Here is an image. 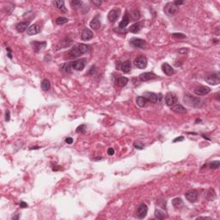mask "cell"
<instances>
[{"instance_id": "1", "label": "cell", "mask_w": 220, "mask_h": 220, "mask_svg": "<svg viewBox=\"0 0 220 220\" xmlns=\"http://www.w3.org/2000/svg\"><path fill=\"white\" fill-rule=\"evenodd\" d=\"M90 51V46L89 45L78 43L76 44L67 53L65 59H74L81 56L82 54L87 53Z\"/></svg>"}, {"instance_id": "2", "label": "cell", "mask_w": 220, "mask_h": 220, "mask_svg": "<svg viewBox=\"0 0 220 220\" xmlns=\"http://www.w3.org/2000/svg\"><path fill=\"white\" fill-rule=\"evenodd\" d=\"M205 80L211 85H217L219 84L220 82V75L219 72H213L209 74L208 76H206V78H205Z\"/></svg>"}, {"instance_id": "3", "label": "cell", "mask_w": 220, "mask_h": 220, "mask_svg": "<svg viewBox=\"0 0 220 220\" xmlns=\"http://www.w3.org/2000/svg\"><path fill=\"white\" fill-rule=\"evenodd\" d=\"M179 8L178 6L176 5L174 3H168L165 6H164V12L165 14H167L168 16H174L178 12Z\"/></svg>"}, {"instance_id": "4", "label": "cell", "mask_w": 220, "mask_h": 220, "mask_svg": "<svg viewBox=\"0 0 220 220\" xmlns=\"http://www.w3.org/2000/svg\"><path fill=\"white\" fill-rule=\"evenodd\" d=\"M134 65L138 69H144L147 66V59L144 56H138L135 59Z\"/></svg>"}, {"instance_id": "5", "label": "cell", "mask_w": 220, "mask_h": 220, "mask_svg": "<svg viewBox=\"0 0 220 220\" xmlns=\"http://www.w3.org/2000/svg\"><path fill=\"white\" fill-rule=\"evenodd\" d=\"M85 65H86V59H85L72 62V69H74L76 71H82L85 67Z\"/></svg>"}, {"instance_id": "6", "label": "cell", "mask_w": 220, "mask_h": 220, "mask_svg": "<svg viewBox=\"0 0 220 220\" xmlns=\"http://www.w3.org/2000/svg\"><path fill=\"white\" fill-rule=\"evenodd\" d=\"M198 191L197 190H194V189H192V190H189L185 194V197L186 199L189 201V202H195L197 200H198Z\"/></svg>"}, {"instance_id": "7", "label": "cell", "mask_w": 220, "mask_h": 220, "mask_svg": "<svg viewBox=\"0 0 220 220\" xmlns=\"http://www.w3.org/2000/svg\"><path fill=\"white\" fill-rule=\"evenodd\" d=\"M148 101L152 102V103H157L159 99H158V95L153 93V92H144L143 95Z\"/></svg>"}, {"instance_id": "8", "label": "cell", "mask_w": 220, "mask_h": 220, "mask_svg": "<svg viewBox=\"0 0 220 220\" xmlns=\"http://www.w3.org/2000/svg\"><path fill=\"white\" fill-rule=\"evenodd\" d=\"M165 102L167 104V106L169 107H173L174 105H176L177 102V98L173 93H168L165 96Z\"/></svg>"}, {"instance_id": "9", "label": "cell", "mask_w": 220, "mask_h": 220, "mask_svg": "<svg viewBox=\"0 0 220 220\" xmlns=\"http://www.w3.org/2000/svg\"><path fill=\"white\" fill-rule=\"evenodd\" d=\"M148 213V207L145 204H140L139 206L138 207V211H137V215L139 219H144Z\"/></svg>"}, {"instance_id": "10", "label": "cell", "mask_w": 220, "mask_h": 220, "mask_svg": "<svg viewBox=\"0 0 220 220\" xmlns=\"http://www.w3.org/2000/svg\"><path fill=\"white\" fill-rule=\"evenodd\" d=\"M155 78H157V75L153 72H144V73L140 74V76H139V79L142 82H147L151 79H155Z\"/></svg>"}, {"instance_id": "11", "label": "cell", "mask_w": 220, "mask_h": 220, "mask_svg": "<svg viewBox=\"0 0 220 220\" xmlns=\"http://www.w3.org/2000/svg\"><path fill=\"white\" fill-rule=\"evenodd\" d=\"M130 44L136 48H144L145 46V41L139 38H132L130 40Z\"/></svg>"}, {"instance_id": "12", "label": "cell", "mask_w": 220, "mask_h": 220, "mask_svg": "<svg viewBox=\"0 0 220 220\" xmlns=\"http://www.w3.org/2000/svg\"><path fill=\"white\" fill-rule=\"evenodd\" d=\"M211 92V89L207 86H200L194 89V93L197 95H206Z\"/></svg>"}, {"instance_id": "13", "label": "cell", "mask_w": 220, "mask_h": 220, "mask_svg": "<svg viewBox=\"0 0 220 220\" xmlns=\"http://www.w3.org/2000/svg\"><path fill=\"white\" fill-rule=\"evenodd\" d=\"M40 31H41V27L38 24H33V25L29 26V29H27V33L29 35H36V34L40 33Z\"/></svg>"}, {"instance_id": "14", "label": "cell", "mask_w": 220, "mask_h": 220, "mask_svg": "<svg viewBox=\"0 0 220 220\" xmlns=\"http://www.w3.org/2000/svg\"><path fill=\"white\" fill-rule=\"evenodd\" d=\"M119 16H120V11L117 10H115V9H114V10H112L109 11L108 16V18L109 22H114L119 18Z\"/></svg>"}, {"instance_id": "15", "label": "cell", "mask_w": 220, "mask_h": 220, "mask_svg": "<svg viewBox=\"0 0 220 220\" xmlns=\"http://www.w3.org/2000/svg\"><path fill=\"white\" fill-rule=\"evenodd\" d=\"M94 36V34L93 32L89 29H84L82 32V35H81V39L83 41H89L90 39H92Z\"/></svg>"}, {"instance_id": "16", "label": "cell", "mask_w": 220, "mask_h": 220, "mask_svg": "<svg viewBox=\"0 0 220 220\" xmlns=\"http://www.w3.org/2000/svg\"><path fill=\"white\" fill-rule=\"evenodd\" d=\"M31 46H33L35 52H40L42 49H43V48L46 47V42H33L31 43Z\"/></svg>"}, {"instance_id": "17", "label": "cell", "mask_w": 220, "mask_h": 220, "mask_svg": "<svg viewBox=\"0 0 220 220\" xmlns=\"http://www.w3.org/2000/svg\"><path fill=\"white\" fill-rule=\"evenodd\" d=\"M162 70L163 72V73H165L167 76H171L172 74L175 73V71L174 69L172 68V66H170L169 64L167 63H164L162 65Z\"/></svg>"}, {"instance_id": "18", "label": "cell", "mask_w": 220, "mask_h": 220, "mask_svg": "<svg viewBox=\"0 0 220 220\" xmlns=\"http://www.w3.org/2000/svg\"><path fill=\"white\" fill-rule=\"evenodd\" d=\"M29 21L19 22V23L16 25V30H17L19 33H22V32H24L26 29H29Z\"/></svg>"}, {"instance_id": "19", "label": "cell", "mask_w": 220, "mask_h": 220, "mask_svg": "<svg viewBox=\"0 0 220 220\" xmlns=\"http://www.w3.org/2000/svg\"><path fill=\"white\" fill-rule=\"evenodd\" d=\"M90 28H92L93 29H99L101 27V22L99 20V16H95L92 19V21L89 23Z\"/></svg>"}, {"instance_id": "20", "label": "cell", "mask_w": 220, "mask_h": 220, "mask_svg": "<svg viewBox=\"0 0 220 220\" xmlns=\"http://www.w3.org/2000/svg\"><path fill=\"white\" fill-rule=\"evenodd\" d=\"M127 83H128V78L126 77H120L115 81V84L118 87H124L127 84Z\"/></svg>"}, {"instance_id": "21", "label": "cell", "mask_w": 220, "mask_h": 220, "mask_svg": "<svg viewBox=\"0 0 220 220\" xmlns=\"http://www.w3.org/2000/svg\"><path fill=\"white\" fill-rule=\"evenodd\" d=\"M121 71H122L123 72H126V73L129 72L131 71V69H132V64H131V62H130L129 60H127V61L123 62V63L121 64Z\"/></svg>"}, {"instance_id": "22", "label": "cell", "mask_w": 220, "mask_h": 220, "mask_svg": "<svg viewBox=\"0 0 220 220\" xmlns=\"http://www.w3.org/2000/svg\"><path fill=\"white\" fill-rule=\"evenodd\" d=\"M172 110L177 114H185L187 113V109L180 104H176L173 107H171Z\"/></svg>"}, {"instance_id": "23", "label": "cell", "mask_w": 220, "mask_h": 220, "mask_svg": "<svg viewBox=\"0 0 220 220\" xmlns=\"http://www.w3.org/2000/svg\"><path fill=\"white\" fill-rule=\"evenodd\" d=\"M129 22H130L129 16H128L127 13H126V15L124 16L122 21H121V22H120V24H119V28H120V29H125V28L129 24Z\"/></svg>"}, {"instance_id": "24", "label": "cell", "mask_w": 220, "mask_h": 220, "mask_svg": "<svg viewBox=\"0 0 220 220\" xmlns=\"http://www.w3.org/2000/svg\"><path fill=\"white\" fill-rule=\"evenodd\" d=\"M172 205L174 206V207L176 209H180L184 206V202L180 198H175L172 200Z\"/></svg>"}, {"instance_id": "25", "label": "cell", "mask_w": 220, "mask_h": 220, "mask_svg": "<svg viewBox=\"0 0 220 220\" xmlns=\"http://www.w3.org/2000/svg\"><path fill=\"white\" fill-rule=\"evenodd\" d=\"M53 4L56 6L57 9H59L62 12H66L67 11V10H66V8L65 6V2L64 1H54Z\"/></svg>"}, {"instance_id": "26", "label": "cell", "mask_w": 220, "mask_h": 220, "mask_svg": "<svg viewBox=\"0 0 220 220\" xmlns=\"http://www.w3.org/2000/svg\"><path fill=\"white\" fill-rule=\"evenodd\" d=\"M147 102H148V101L144 96H138L137 99H136V103L140 108H144L146 105Z\"/></svg>"}, {"instance_id": "27", "label": "cell", "mask_w": 220, "mask_h": 220, "mask_svg": "<svg viewBox=\"0 0 220 220\" xmlns=\"http://www.w3.org/2000/svg\"><path fill=\"white\" fill-rule=\"evenodd\" d=\"M140 29H141V25H140V23L139 22H135V23H133L132 25H131V27H130V31L132 32V33H138L139 30H140Z\"/></svg>"}, {"instance_id": "28", "label": "cell", "mask_w": 220, "mask_h": 220, "mask_svg": "<svg viewBox=\"0 0 220 220\" xmlns=\"http://www.w3.org/2000/svg\"><path fill=\"white\" fill-rule=\"evenodd\" d=\"M50 87H51V84H50V82L49 80L47 79H44L42 83V89L44 90V91H47L50 89Z\"/></svg>"}, {"instance_id": "29", "label": "cell", "mask_w": 220, "mask_h": 220, "mask_svg": "<svg viewBox=\"0 0 220 220\" xmlns=\"http://www.w3.org/2000/svg\"><path fill=\"white\" fill-rule=\"evenodd\" d=\"M68 18L66 17H63V16H60V17H58L55 21V22L58 24V25H63L66 22H68Z\"/></svg>"}, {"instance_id": "30", "label": "cell", "mask_w": 220, "mask_h": 220, "mask_svg": "<svg viewBox=\"0 0 220 220\" xmlns=\"http://www.w3.org/2000/svg\"><path fill=\"white\" fill-rule=\"evenodd\" d=\"M155 218L156 219H163V213L161 211V210H159V209H156L155 210Z\"/></svg>"}, {"instance_id": "31", "label": "cell", "mask_w": 220, "mask_h": 220, "mask_svg": "<svg viewBox=\"0 0 220 220\" xmlns=\"http://www.w3.org/2000/svg\"><path fill=\"white\" fill-rule=\"evenodd\" d=\"M71 4H72V7L73 9H78V8L82 6V2L78 1V0H73V1H72Z\"/></svg>"}, {"instance_id": "32", "label": "cell", "mask_w": 220, "mask_h": 220, "mask_svg": "<svg viewBox=\"0 0 220 220\" xmlns=\"http://www.w3.org/2000/svg\"><path fill=\"white\" fill-rule=\"evenodd\" d=\"M209 166L212 170H217L220 167V162L219 161H214V162L211 163Z\"/></svg>"}, {"instance_id": "33", "label": "cell", "mask_w": 220, "mask_h": 220, "mask_svg": "<svg viewBox=\"0 0 220 220\" xmlns=\"http://www.w3.org/2000/svg\"><path fill=\"white\" fill-rule=\"evenodd\" d=\"M133 146H134V148H136V149H138V150H143L144 148V144H143V143H141V142H134L133 143Z\"/></svg>"}, {"instance_id": "34", "label": "cell", "mask_w": 220, "mask_h": 220, "mask_svg": "<svg viewBox=\"0 0 220 220\" xmlns=\"http://www.w3.org/2000/svg\"><path fill=\"white\" fill-rule=\"evenodd\" d=\"M132 16L134 19L137 20V19H138L140 17V12L138 10H133L132 12Z\"/></svg>"}, {"instance_id": "35", "label": "cell", "mask_w": 220, "mask_h": 220, "mask_svg": "<svg viewBox=\"0 0 220 220\" xmlns=\"http://www.w3.org/2000/svg\"><path fill=\"white\" fill-rule=\"evenodd\" d=\"M86 131V126L85 125H81L79 126L77 129H76V132H84Z\"/></svg>"}, {"instance_id": "36", "label": "cell", "mask_w": 220, "mask_h": 220, "mask_svg": "<svg viewBox=\"0 0 220 220\" xmlns=\"http://www.w3.org/2000/svg\"><path fill=\"white\" fill-rule=\"evenodd\" d=\"M172 35L174 37H177V38H186V35H184L183 34H177V33H174L172 34Z\"/></svg>"}, {"instance_id": "37", "label": "cell", "mask_w": 220, "mask_h": 220, "mask_svg": "<svg viewBox=\"0 0 220 220\" xmlns=\"http://www.w3.org/2000/svg\"><path fill=\"white\" fill-rule=\"evenodd\" d=\"M183 140H184V137H183V136H180V137L176 138H175V139L173 140V143L180 142V141H183Z\"/></svg>"}, {"instance_id": "38", "label": "cell", "mask_w": 220, "mask_h": 220, "mask_svg": "<svg viewBox=\"0 0 220 220\" xmlns=\"http://www.w3.org/2000/svg\"><path fill=\"white\" fill-rule=\"evenodd\" d=\"M108 154L109 156H113V155L114 154V150L113 148H109V149L108 150Z\"/></svg>"}, {"instance_id": "39", "label": "cell", "mask_w": 220, "mask_h": 220, "mask_svg": "<svg viewBox=\"0 0 220 220\" xmlns=\"http://www.w3.org/2000/svg\"><path fill=\"white\" fill-rule=\"evenodd\" d=\"M7 52H8V53H7V56L9 57V59H12V54H11V51H10V47H7Z\"/></svg>"}, {"instance_id": "40", "label": "cell", "mask_w": 220, "mask_h": 220, "mask_svg": "<svg viewBox=\"0 0 220 220\" xmlns=\"http://www.w3.org/2000/svg\"><path fill=\"white\" fill-rule=\"evenodd\" d=\"M65 143H66V144H72V143H73V139H72V138H67L65 139Z\"/></svg>"}, {"instance_id": "41", "label": "cell", "mask_w": 220, "mask_h": 220, "mask_svg": "<svg viewBox=\"0 0 220 220\" xmlns=\"http://www.w3.org/2000/svg\"><path fill=\"white\" fill-rule=\"evenodd\" d=\"M10 111H7L6 114H5V121H10Z\"/></svg>"}, {"instance_id": "42", "label": "cell", "mask_w": 220, "mask_h": 220, "mask_svg": "<svg viewBox=\"0 0 220 220\" xmlns=\"http://www.w3.org/2000/svg\"><path fill=\"white\" fill-rule=\"evenodd\" d=\"M20 206H21L22 208H26V207H28V205H27V203L22 201V202H20Z\"/></svg>"}, {"instance_id": "43", "label": "cell", "mask_w": 220, "mask_h": 220, "mask_svg": "<svg viewBox=\"0 0 220 220\" xmlns=\"http://www.w3.org/2000/svg\"><path fill=\"white\" fill-rule=\"evenodd\" d=\"M92 3H95V5H101V3H102V1H92Z\"/></svg>"}, {"instance_id": "44", "label": "cell", "mask_w": 220, "mask_h": 220, "mask_svg": "<svg viewBox=\"0 0 220 220\" xmlns=\"http://www.w3.org/2000/svg\"><path fill=\"white\" fill-rule=\"evenodd\" d=\"M174 3L178 6V5H180V4H183V3H184V2H182V1H175V2H174Z\"/></svg>"}]
</instances>
